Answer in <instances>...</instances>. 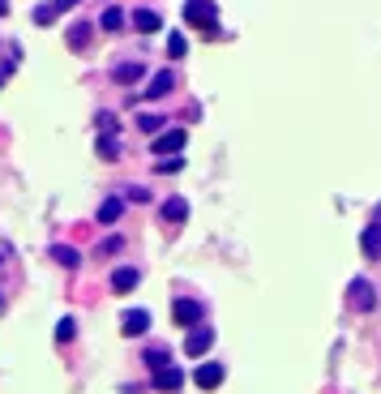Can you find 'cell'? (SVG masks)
Here are the masks:
<instances>
[{
	"label": "cell",
	"instance_id": "cell-32",
	"mask_svg": "<svg viewBox=\"0 0 381 394\" xmlns=\"http://www.w3.org/2000/svg\"><path fill=\"white\" fill-rule=\"evenodd\" d=\"M0 86H5V73H0Z\"/></svg>",
	"mask_w": 381,
	"mask_h": 394
},
{
	"label": "cell",
	"instance_id": "cell-29",
	"mask_svg": "<svg viewBox=\"0 0 381 394\" xmlns=\"http://www.w3.org/2000/svg\"><path fill=\"white\" fill-rule=\"evenodd\" d=\"M51 5H56V13H61V9H77L82 0H51Z\"/></svg>",
	"mask_w": 381,
	"mask_h": 394
},
{
	"label": "cell",
	"instance_id": "cell-20",
	"mask_svg": "<svg viewBox=\"0 0 381 394\" xmlns=\"http://www.w3.org/2000/svg\"><path fill=\"white\" fill-rule=\"evenodd\" d=\"M77 339V321L73 317H61L56 321V343H73Z\"/></svg>",
	"mask_w": 381,
	"mask_h": 394
},
{
	"label": "cell",
	"instance_id": "cell-24",
	"mask_svg": "<svg viewBox=\"0 0 381 394\" xmlns=\"http://www.w3.org/2000/svg\"><path fill=\"white\" fill-rule=\"evenodd\" d=\"M51 18H56V5H39V9H35V22H39V26H51Z\"/></svg>",
	"mask_w": 381,
	"mask_h": 394
},
{
	"label": "cell",
	"instance_id": "cell-18",
	"mask_svg": "<svg viewBox=\"0 0 381 394\" xmlns=\"http://www.w3.org/2000/svg\"><path fill=\"white\" fill-rule=\"evenodd\" d=\"M146 364H150L154 373L168 369V364H172V352H168V347H146Z\"/></svg>",
	"mask_w": 381,
	"mask_h": 394
},
{
	"label": "cell",
	"instance_id": "cell-12",
	"mask_svg": "<svg viewBox=\"0 0 381 394\" xmlns=\"http://www.w3.org/2000/svg\"><path fill=\"white\" fill-rule=\"evenodd\" d=\"M360 249H364V257H368V261H381V223H368V228H364Z\"/></svg>",
	"mask_w": 381,
	"mask_h": 394
},
{
	"label": "cell",
	"instance_id": "cell-9",
	"mask_svg": "<svg viewBox=\"0 0 381 394\" xmlns=\"http://www.w3.org/2000/svg\"><path fill=\"white\" fill-rule=\"evenodd\" d=\"M120 330L129 334V339H137V334L150 330V313H146V309H129V313L120 317Z\"/></svg>",
	"mask_w": 381,
	"mask_h": 394
},
{
	"label": "cell",
	"instance_id": "cell-30",
	"mask_svg": "<svg viewBox=\"0 0 381 394\" xmlns=\"http://www.w3.org/2000/svg\"><path fill=\"white\" fill-rule=\"evenodd\" d=\"M9 13V0H0V18H5Z\"/></svg>",
	"mask_w": 381,
	"mask_h": 394
},
{
	"label": "cell",
	"instance_id": "cell-26",
	"mask_svg": "<svg viewBox=\"0 0 381 394\" xmlns=\"http://www.w3.org/2000/svg\"><path fill=\"white\" fill-rule=\"evenodd\" d=\"M120 249H125V240H120V236H107V240L99 245V253H120Z\"/></svg>",
	"mask_w": 381,
	"mask_h": 394
},
{
	"label": "cell",
	"instance_id": "cell-21",
	"mask_svg": "<svg viewBox=\"0 0 381 394\" xmlns=\"http://www.w3.org/2000/svg\"><path fill=\"white\" fill-rule=\"evenodd\" d=\"M163 125H168V121L154 116V111H142V116H137V129H142V133H158Z\"/></svg>",
	"mask_w": 381,
	"mask_h": 394
},
{
	"label": "cell",
	"instance_id": "cell-3",
	"mask_svg": "<svg viewBox=\"0 0 381 394\" xmlns=\"http://www.w3.org/2000/svg\"><path fill=\"white\" fill-rule=\"evenodd\" d=\"M172 317H176V326H185V330H193V326H201V317H206V309H201V300H189V296H180V300L172 304Z\"/></svg>",
	"mask_w": 381,
	"mask_h": 394
},
{
	"label": "cell",
	"instance_id": "cell-33",
	"mask_svg": "<svg viewBox=\"0 0 381 394\" xmlns=\"http://www.w3.org/2000/svg\"><path fill=\"white\" fill-rule=\"evenodd\" d=\"M0 261H5V249H0Z\"/></svg>",
	"mask_w": 381,
	"mask_h": 394
},
{
	"label": "cell",
	"instance_id": "cell-13",
	"mask_svg": "<svg viewBox=\"0 0 381 394\" xmlns=\"http://www.w3.org/2000/svg\"><path fill=\"white\" fill-rule=\"evenodd\" d=\"M120 214H125V197H103V206H99V223H120Z\"/></svg>",
	"mask_w": 381,
	"mask_h": 394
},
{
	"label": "cell",
	"instance_id": "cell-28",
	"mask_svg": "<svg viewBox=\"0 0 381 394\" xmlns=\"http://www.w3.org/2000/svg\"><path fill=\"white\" fill-rule=\"evenodd\" d=\"M125 202H150V193H146V189H137V185H133V189H125Z\"/></svg>",
	"mask_w": 381,
	"mask_h": 394
},
{
	"label": "cell",
	"instance_id": "cell-1",
	"mask_svg": "<svg viewBox=\"0 0 381 394\" xmlns=\"http://www.w3.org/2000/svg\"><path fill=\"white\" fill-rule=\"evenodd\" d=\"M185 22L189 26H197V30H206V35H219V5L214 0H185Z\"/></svg>",
	"mask_w": 381,
	"mask_h": 394
},
{
	"label": "cell",
	"instance_id": "cell-15",
	"mask_svg": "<svg viewBox=\"0 0 381 394\" xmlns=\"http://www.w3.org/2000/svg\"><path fill=\"white\" fill-rule=\"evenodd\" d=\"M163 218H168V223H185L189 218V202L185 197H168V202H163Z\"/></svg>",
	"mask_w": 381,
	"mask_h": 394
},
{
	"label": "cell",
	"instance_id": "cell-7",
	"mask_svg": "<svg viewBox=\"0 0 381 394\" xmlns=\"http://www.w3.org/2000/svg\"><path fill=\"white\" fill-rule=\"evenodd\" d=\"M137 283H142V270H137V266H120V270H112V292L129 296Z\"/></svg>",
	"mask_w": 381,
	"mask_h": 394
},
{
	"label": "cell",
	"instance_id": "cell-25",
	"mask_svg": "<svg viewBox=\"0 0 381 394\" xmlns=\"http://www.w3.org/2000/svg\"><path fill=\"white\" fill-rule=\"evenodd\" d=\"M99 129L116 137V116H112V111H99Z\"/></svg>",
	"mask_w": 381,
	"mask_h": 394
},
{
	"label": "cell",
	"instance_id": "cell-17",
	"mask_svg": "<svg viewBox=\"0 0 381 394\" xmlns=\"http://www.w3.org/2000/svg\"><path fill=\"white\" fill-rule=\"evenodd\" d=\"M51 257H56L61 266H69V270H77V266H82V253H77V249H69V245H56V249H51Z\"/></svg>",
	"mask_w": 381,
	"mask_h": 394
},
{
	"label": "cell",
	"instance_id": "cell-14",
	"mask_svg": "<svg viewBox=\"0 0 381 394\" xmlns=\"http://www.w3.org/2000/svg\"><path fill=\"white\" fill-rule=\"evenodd\" d=\"M129 22H133V26H137V30H142V35H154V30H158V26H163V18H158V13H154V9H137V13H133V18H129Z\"/></svg>",
	"mask_w": 381,
	"mask_h": 394
},
{
	"label": "cell",
	"instance_id": "cell-23",
	"mask_svg": "<svg viewBox=\"0 0 381 394\" xmlns=\"http://www.w3.org/2000/svg\"><path fill=\"white\" fill-rule=\"evenodd\" d=\"M189 51V43H185V35H172L168 39V56H172V61H180V56Z\"/></svg>",
	"mask_w": 381,
	"mask_h": 394
},
{
	"label": "cell",
	"instance_id": "cell-2",
	"mask_svg": "<svg viewBox=\"0 0 381 394\" xmlns=\"http://www.w3.org/2000/svg\"><path fill=\"white\" fill-rule=\"evenodd\" d=\"M347 300H351V309H356V313H373V309H377V292H373L368 278H351Z\"/></svg>",
	"mask_w": 381,
	"mask_h": 394
},
{
	"label": "cell",
	"instance_id": "cell-4",
	"mask_svg": "<svg viewBox=\"0 0 381 394\" xmlns=\"http://www.w3.org/2000/svg\"><path fill=\"white\" fill-rule=\"evenodd\" d=\"M210 347H214V330H210V326H193V330H189V339H185V356L201 360Z\"/></svg>",
	"mask_w": 381,
	"mask_h": 394
},
{
	"label": "cell",
	"instance_id": "cell-22",
	"mask_svg": "<svg viewBox=\"0 0 381 394\" xmlns=\"http://www.w3.org/2000/svg\"><path fill=\"white\" fill-rule=\"evenodd\" d=\"M86 43H90V22H77L69 30V47H86Z\"/></svg>",
	"mask_w": 381,
	"mask_h": 394
},
{
	"label": "cell",
	"instance_id": "cell-31",
	"mask_svg": "<svg viewBox=\"0 0 381 394\" xmlns=\"http://www.w3.org/2000/svg\"><path fill=\"white\" fill-rule=\"evenodd\" d=\"M0 313H5V296H0Z\"/></svg>",
	"mask_w": 381,
	"mask_h": 394
},
{
	"label": "cell",
	"instance_id": "cell-16",
	"mask_svg": "<svg viewBox=\"0 0 381 394\" xmlns=\"http://www.w3.org/2000/svg\"><path fill=\"white\" fill-rule=\"evenodd\" d=\"M125 22H129V18H125V9H116V5H107V9L99 13V26H103V30H125Z\"/></svg>",
	"mask_w": 381,
	"mask_h": 394
},
{
	"label": "cell",
	"instance_id": "cell-5",
	"mask_svg": "<svg viewBox=\"0 0 381 394\" xmlns=\"http://www.w3.org/2000/svg\"><path fill=\"white\" fill-rule=\"evenodd\" d=\"M223 377H227V369H223L219 360H206V364H197V373H193V381H197L201 390H219Z\"/></svg>",
	"mask_w": 381,
	"mask_h": 394
},
{
	"label": "cell",
	"instance_id": "cell-11",
	"mask_svg": "<svg viewBox=\"0 0 381 394\" xmlns=\"http://www.w3.org/2000/svg\"><path fill=\"white\" fill-rule=\"evenodd\" d=\"M185 129H168V133H158L154 137V154H176V150H185Z\"/></svg>",
	"mask_w": 381,
	"mask_h": 394
},
{
	"label": "cell",
	"instance_id": "cell-6",
	"mask_svg": "<svg viewBox=\"0 0 381 394\" xmlns=\"http://www.w3.org/2000/svg\"><path fill=\"white\" fill-rule=\"evenodd\" d=\"M172 90H176V73H172V69H158V73L150 78V86H146L142 94H146V99H168Z\"/></svg>",
	"mask_w": 381,
	"mask_h": 394
},
{
	"label": "cell",
	"instance_id": "cell-10",
	"mask_svg": "<svg viewBox=\"0 0 381 394\" xmlns=\"http://www.w3.org/2000/svg\"><path fill=\"white\" fill-rule=\"evenodd\" d=\"M180 386H185V373H180L176 364H168V369L154 373V390H163V394H176Z\"/></svg>",
	"mask_w": 381,
	"mask_h": 394
},
{
	"label": "cell",
	"instance_id": "cell-19",
	"mask_svg": "<svg viewBox=\"0 0 381 394\" xmlns=\"http://www.w3.org/2000/svg\"><path fill=\"white\" fill-rule=\"evenodd\" d=\"M99 154L112 163V159H120V142L112 137V133H99Z\"/></svg>",
	"mask_w": 381,
	"mask_h": 394
},
{
	"label": "cell",
	"instance_id": "cell-27",
	"mask_svg": "<svg viewBox=\"0 0 381 394\" xmlns=\"http://www.w3.org/2000/svg\"><path fill=\"white\" fill-rule=\"evenodd\" d=\"M180 167H185V159H163V163H158V172L168 176V172H180Z\"/></svg>",
	"mask_w": 381,
	"mask_h": 394
},
{
	"label": "cell",
	"instance_id": "cell-8",
	"mask_svg": "<svg viewBox=\"0 0 381 394\" xmlns=\"http://www.w3.org/2000/svg\"><path fill=\"white\" fill-rule=\"evenodd\" d=\"M146 78V65L142 61H120L116 69H112V82H120V86H137Z\"/></svg>",
	"mask_w": 381,
	"mask_h": 394
}]
</instances>
